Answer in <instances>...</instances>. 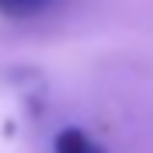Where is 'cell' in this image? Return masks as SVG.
Segmentation results:
<instances>
[{
  "label": "cell",
  "mask_w": 153,
  "mask_h": 153,
  "mask_svg": "<svg viewBox=\"0 0 153 153\" xmlns=\"http://www.w3.org/2000/svg\"><path fill=\"white\" fill-rule=\"evenodd\" d=\"M52 0H0V14H10V18H25V14H35Z\"/></svg>",
  "instance_id": "7a4b0ae2"
},
{
  "label": "cell",
  "mask_w": 153,
  "mask_h": 153,
  "mask_svg": "<svg viewBox=\"0 0 153 153\" xmlns=\"http://www.w3.org/2000/svg\"><path fill=\"white\" fill-rule=\"evenodd\" d=\"M52 153H105L101 146L84 132V129H59L56 139H52Z\"/></svg>",
  "instance_id": "6da1fadb"
}]
</instances>
